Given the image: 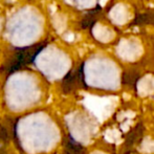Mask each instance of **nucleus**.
I'll list each match as a JSON object with an SVG mask.
<instances>
[{"label":"nucleus","mask_w":154,"mask_h":154,"mask_svg":"<svg viewBox=\"0 0 154 154\" xmlns=\"http://www.w3.org/2000/svg\"><path fill=\"white\" fill-rule=\"evenodd\" d=\"M45 45H46V43H43V44L40 43L37 45L18 48L10 59L8 64H6L5 69L8 70V72L13 73L14 71L19 70V69L29 65V63H32L35 58L40 54L42 48H44Z\"/></svg>","instance_id":"1"},{"label":"nucleus","mask_w":154,"mask_h":154,"mask_svg":"<svg viewBox=\"0 0 154 154\" xmlns=\"http://www.w3.org/2000/svg\"><path fill=\"white\" fill-rule=\"evenodd\" d=\"M83 87H86V84L84 80V63H82L65 75L62 81V89L65 93H70Z\"/></svg>","instance_id":"2"},{"label":"nucleus","mask_w":154,"mask_h":154,"mask_svg":"<svg viewBox=\"0 0 154 154\" xmlns=\"http://www.w3.org/2000/svg\"><path fill=\"white\" fill-rule=\"evenodd\" d=\"M64 153L65 154H85V148H84L81 144L75 142V140H73V137H71V136L69 135L68 138L66 140V142H65Z\"/></svg>","instance_id":"3"},{"label":"nucleus","mask_w":154,"mask_h":154,"mask_svg":"<svg viewBox=\"0 0 154 154\" xmlns=\"http://www.w3.org/2000/svg\"><path fill=\"white\" fill-rule=\"evenodd\" d=\"M140 125H137V127L129 133L125 143V148H131L138 142V140H140L143 135V129H140Z\"/></svg>","instance_id":"4"},{"label":"nucleus","mask_w":154,"mask_h":154,"mask_svg":"<svg viewBox=\"0 0 154 154\" xmlns=\"http://www.w3.org/2000/svg\"><path fill=\"white\" fill-rule=\"evenodd\" d=\"M132 24H154V11L136 16Z\"/></svg>","instance_id":"5"},{"label":"nucleus","mask_w":154,"mask_h":154,"mask_svg":"<svg viewBox=\"0 0 154 154\" xmlns=\"http://www.w3.org/2000/svg\"><path fill=\"white\" fill-rule=\"evenodd\" d=\"M138 78H140L138 73L134 72V71H125L122 75V83L125 85L135 86Z\"/></svg>","instance_id":"6"}]
</instances>
